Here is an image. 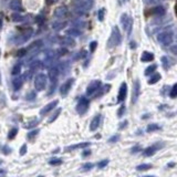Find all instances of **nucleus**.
Here are the masks:
<instances>
[{
  "mask_svg": "<svg viewBox=\"0 0 177 177\" xmlns=\"http://www.w3.org/2000/svg\"><path fill=\"white\" fill-rule=\"evenodd\" d=\"M12 20L15 21V22H22L24 20V17L19 15V13H13L12 15Z\"/></svg>",
  "mask_w": 177,
  "mask_h": 177,
  "instance_id": "obj_35",
  "label": "nucleus"
},
{
  "mask_svg": "<svg viewBox=\"0 0 177 177\" xmlns=\"http://www.w3.org/2000/svg\"><path fill=\"white\" fill-rule=\"evenodd\" d=\"M169 96H171V99H175L177 96V84H174L173 87H171V91L169 93Z\"/></svg>",
  "mask_w": 177,
  "mask_h": 177,
  "instance_id": "obj_41",
  "label": "nucleus"
},
{
  "mask_svg": "<svg viewBox=\"0 0 177 177\" xmlns=\"http://www.w3.org/2000/svg\"><path fill=\"white\" fill-rule=\"evenodd\" d=\"M68 35H71V37H78V35H81V32L79 31L78 29H69L67 31Z\"/></svg>",
  "mask_w": 177,
  "mask_h": 177,
  "instance_id": "obj_34",
  "label": "nucleus"
},
{
  "mask_svg": "<svg viewBox=\"0 0 177 177\" xmlns=\"http://www.w3.org/2000/svg\"><path fill=\"white\" fill-rule=\"evenodd\" d=\"M89 106H90L89 100H87L85 96H82V98H80V100H79L76 110L80 115H83V114L87 113V111L89 110Z\"/></svg>",
  "mask_w": 177,
  "mask_h": 177,
  "instance_id": "obj_6",
  "label": "nucleus"
},
{
  "mask_svg": "<svg viewBox=\"0 0 177 177\" xmlns=\"http://www.w3.org/2000/svg\"><path fill=\"white\" fill-rule=\"evenodd\" d=\"M1 164H2V160H0V165H1Z\"/></svg>",
  "mask_w": 177,
  "mask_h": 177,
  "instance_id": "obj_61",
  "label": "nucleus"
},
{
  "mask_svg": "<svg viewBox=\"0 0 177 177\" xmlns=\"http://www.w3.org/2000/svg\"><path fill=\"white\" fill-rule=\"evenodd\" d=\"M27 49H21V50H19L17 52V57H19V58H21V57H23L24 54H27Z\"/></svg>",
  "mask_w": 177,
  "mask_h": 177,
  "instance_id": "obj_51",
  "label": "nucleus"
},
{
  "mask_svg": "<svg viewBox=\"0 0 177 177\" xmlns=\"http://www.w3.org/2000/svg\"><path fill=\"white\" fill-rule=\"evenodd\" d=\"M122 41V35H121V32H120L119 28L117 27H113L112 29V33H111V37L109 39L108 42V46L109 48H113V46H119Z\"/></svg>",
  "mask_w": 177,
  "mask_h": 177,
  "instance_id": "obj_1",
  "label": "nucleus"
},
{
  "mask_svg": "<svg viewBox=\"0 0 177 177\" xmlns=\"http://www.w3.org/2000/svg\"><path fill=\"white\" fill-rule=\"evenodd\" d=\"M93 167H94V164H93V163H84V164H83V165H82V171H91V169L93 168Z\"/></svg>",
  "mask_w": 177,
  "mask_h": 177,
  "instance_id": "obj_32",
  "label": "nucleus"
},
{
  "mask_svg": "<svg viewBox=\"0 0 177 177\" xmlns=\"http://www.w3.org/2000/svg\"><path fill=\"white\" fill-rule=\"evenodd\" d=\"M10 9L15 10V11H21L22 10V3H21V0H12L10 5H9Z\"/></svg>",
  "mask_w": 177,
  "mask_h": 177,
  "instance_id": "obj_18",
  "label": "nucleus"
},
{
  "mask_svg": "<svg viewBox=\"0 0 177 177\" xmlns=\"http://www.w3.org/2000/svg\"><path fill=\"white\" fill-rule=\"evenodd\" d=\"M149 13H152V16L162 17V16H164L166 13V10L163 6H155L149 10Z\"/></svg>",
  "mask_w": 177,
  "mask_h": 177,
  "instance_id": "obj_16",
  "label": "nucleus"
},
{
  "mask_svg": "<svg viewBox=\"0 0 177 177\" xmlns=\"http://www.w3.org/2000/svg\"><path fill=\"white\" fill-rule=\"evenodd\" d=\"M0 152L2 153L3 155H9V154H11V147H9L8 145H2L1 147H0Z\"/></svg>",
  "mask_w": 177,
  "mask_h": 177,
  "instance_id": "obj_30",
  "label": "nucleus"
},
{
  "mask_svg": "<svg viewBox=\"0 0 177 177\" xmlns=\"http://www.w3.org/2000/svg\"><path fill=\"white\" fill-rule=\"evenodd\" d=\"M157 65L156 64H153V65H149V67L146 68L145 70V76H149V74H152V73L154 72L155 70H156Z\"/></svg>",
  "mask_w": 177,
  "mask_h": 177,
  "instance_id": "obj_37",
  "label": "nucleus"
},
{
  "mask_svg": "<svg viewBox=\"0 0 177 177\" xmlns=\"http://www.w3.org/2000/svg\"><path fill=\"white\" fill-rule=\"evenodd\" d=\"M123 1H128V0H123Z\"/></svg>",
  "mask_w": 177,
  "mask_h": 177,
  "instance_id": "obj_63",
  "label": "nucleus"
},
{
  "mask_svg": "<svg viewBox=\"0 0 177 177\" xmlns=\"http://www.w3.org/2000/svg\"><path fill=\"white\" fill-rule=\"evenodd\" d=\"M125 110H126L125 105L124 104L121 105V108H120L119 111H117V116H119V117H122V116L124 115V113H125Z\"/></svg>",
  "mask_w": 177,
  "mask_h": 177,
  "instance_id": "obj_44",
  "label": "nucleus"
},
{
  "mask_svg": "<svg viewBox=\"0 0 177 177\" xmlns=\"http://www.w3.org/2000/svg\"><path fill=\"white\" fill-rule=\"evenodd\" d=\"M142 177H156L154 175H146V176H142Z\"/></svg>",
  "mask_w": 177,
  "mask_h": 177,
  "instance_id": "obj_60",
  "label": "nucleus"
},
{
  "mask_svg": "<svg viewBox=\"0 0 177 177\" xmlns=\"http://www.w3.org/2000/svg\"><path fill=\"white\" fill-rule=\"evenodd\" d=\"M154 60V54L151 52H147V51H145V52H143L142 55H141V61L142 62H151Z\"/></svg>",
  "mask_w": 177,
  "mask_h": 177,
  "instance_id": "obj_20",
  "label": "nucleus"
},
{
  "mask_svg": "<svg viewBox=\"0 0 177 177\" xmlns=\"http://www.w3.org/2000/svg\"><path fill=\"white\" fill-rule=\"evenodd\" d=\"M104 12H105L104 9H100L99 15H98V18H99L100 21H103V19H104Z\"/></svg>",
  "mask_w": 177,
  "mask_h": 177,
  "instance_id": "obj_50",
  "label": "nucleus"
},
{
  "mask_svg": "<svg viewBox=\"0 0 177 177\" xmlns=\"http://www.w3.org/2000/svg\"><path fill=\"white\" fill-rule=\"evenodd\" d=\"M1 21H2V13H0V27H1Z\"/></svg>",
  "mask_w": 177,
  "mask_h": 177,
  "instance_id": "obj_57",
  "label": "nucleus"
},
{
  "mask_svg": "<svg viewBox=\"0 0 177 177\" xmlns=\"http://www.w3.org/2000/svg\"><path fill=\"white\" fill-rule=\"evenodd\" d=\"M39 132H40V131H39L38 128H37V130H32L31 132H29V133L27 134V139H28V141H30V142H32V141L35 138V136H37V135L39 134Z\"/></svg>",
  "mask_w": 177,
  "mask_h": 177,
  "instance_id": "obj_22",
  "label": "nucleus"
},
{
  "mask_svg": "<svg viewBox=\"0 0 177 177\" xmlns=\"http://www.w3.org/2000/svg\"><path fill=\"white\" fill-rule=\"evenodd\" d=\"M126 94H127V85L125 82H123L121 84V87H120V91H119V95H117V102L122 103V102L125 101L126 99Z\"/></svg>",
  "mask_w": 177,
  "mask_h": 177,
  "instance_id": "obj_11",
  "label": "nucleus"
},
{
  "mask_svg": "<svg viewBox=\"0 0 177 177\" xmlns=\"http://www.w3.org/2000/svg\"><path fill=\"white\" fill-rule=\"evenodd\" d=\"M100 87H101V81H100V80H94V81H92L87 87V96L93 95L94 93L100 90Z\"/></svg>",
  "mask_w": 177,
  "mask_h": 177,
  "instance_id": "obj_8",
  "label": "nucleus"
},
{
  "mask_svg": "<svg viewBox=\"0 0 177 177\" xmlns=\"http://www.w3.org/2000/svg\"><path fill=\"white\" fill-rule=\"evenodd\" d=\"M73 81H74L73 79H69V80H67V81L61 85V87H60V93H61V95L63 96V98L68 95V93H69L70 89H71V87H72L73 84Z\"/></svg>",
  "mask_w": 177,
  "mask_h": 177,
  "instance_id": "obj_10",
  "label": "nucleus"
},
{
  "mask_svg": "<svg viewBox=\"0 0 177 177\" xmlns=\"http://www.w3.org/2000/svg\"><path fill=\"white\" fill-rule=\"evenodd\" d=\"M38 177H44V176H42V175H40V176H38Z\"/></svg>",
  "mask_w": 177,
  "mask_h": 177,
  "instance_id": "obj_62",
  "label": "nucleus"
},
{
  "mask_svg": "<svg viewBox=\"0 0 177 177\" xmlns=\"http://www.w3.org/2000/svg\"><path fill=\"white\" fill-rule=\"evenodd\" d=\"M87 55V52L85 51V50H82L81 52H79L78 54L74 57V60H80V59H85Z\"/></svg>",
  "mask_w": 177,
  "mask_h": 177,
  "instance_id": "obj_38",
  "label": "nucleus"
},
{
  "mask_svg": "<svg viewBox=\"0 0 177 177\" xmlns=\"http://www.w3.org/2000/svg\"><path fill=\"white\" fill-rule=\"evenodd\" d=\"M121 24L124 31L126 32V35H130L132 32V28H133V19L128 17L127 13H123L121 16Z\"/></svg>",
  "mask_w": 177,
  "mask_h": 177,
  "instance_id": "obj_3",
  "label": "nucleus"
},
{
  "mask_svg": "<svg viewBox=\"0 0 177 177\" xmlns=\"http://www.w3.org/2000/svg\"><path fill=\"white\" fill-rule=\"evenodd\" d=\"M109 163H110V160H109L108 158H106V160H102L96 164V166H98V168L99 169H103L109 165Z\"/></svg>",
  "mask_w": 177,
  "mask_h": 177,
  "instance_id": "obj_31",
  "label": "nucleus"
},
{
  "mask_svg": "<svg viewBox=\"0 0 177 177\" xmlns=\"http://www.w3.org/2000/svg\"><path fill=\"white\" fill-rule=\"evenodd\" d=\"M153 168V165L152 164H141V165L136 166V171H148V169Z\"/></svg>",
  "mask_w": 177,
  "mask_h": 177,
  "instance_id": "obj_23",
  "label": "nucleus"
},
{
  "mask_svg": "<svg viewBox=\"0 0 177 177\" xmlns=\"http://www.w3.org/2000/svg\"><path fill=\"white\" fill-rule=\"evenodd\" d=\"M165 146V144L162 142H157L155 143V144H153L152 146H148V147H146L144 151H143V156L144 157H151L153 156V155H155L157 153V151H160V149H162L163 147Z\"/></svg>",
  "mask_w": 177,
  "mask_h": 177,
  "instance_id": "obj_4",
  "label": "nucleus"
},
{
  "mask_svg": "<svg viewBox=\"0 0 177 177\" xmlns=\"http://www.w3.org/2000/svg\"><path fill=\"white\" fill-rule=\"evenodd\" d=\"M67 52H68V50L65 49V48H60V49L57 50V55H58V57H60V55H64Z\"/></svg>",
  "mask_w": 177,
  "mask_h": 177,
  "instance_id": "obj_45",
  "label": "nucleus"
},
{
  "mask_svg": "<svg viewBox=\"0 0 177 177\" xmlns=\"http://www.w3.org/2000/svg\"><path fill=\"white\" fill-rule=\"evenodd\" d=\"M157 40L163 46H169L174 41V33L173 32H160L157 35Z\"/></svg>",
  "mask_w": 177,
  "mask_h": 177,
  "instance_id": "obj_5",
  "label": "nucleus"
},
{
  "mask_svg": "<svg viewBox=\"0 0 177 177\" xmlns=\"http://www.w3.org/2000/svg\"><path fill=\"white\" fill-rule=\"evenodd\" d=\"M41 68V62L39 61V60H35V61H33L31 63V65H30V73L35 72V70H38Z\"/></svg>",
  "mask_w": 177,
  "mask_h": 177,
  "instance_id": "obj_24",
  "label": "nucleus"
},
{
  "mask_svg": "<svg viewBox=\"0 0 177 177\" xmlns=\"http://www.w3.org/2000/svg\"><path fill=\"white\" fill-rule=\"evenodd\" d=\"M174 166H175V163H169V164H167V167H168V168L169 167H174Z\"/></svg>",
  "mask_w": 177,
  "mask_h": 177,
  "instance_id": "obj_56",
  "label": "nucleus"
},
{
  "mask_svg": "<svg viewBox=\"0 0 177 177\" xmlns=\"http://www.w3.org/2000/svg\"><path fill=\"white\" fill-rule=\"evenodd\" d=\"M101 119H102L101 114H98V115H95L93 117V120L91 121V124H90V130L92 132L96 131V130L99 128L100 123H101Z\"/></svg>",
  "mask_w": 177,
  "mask_h": 177,
  "instance_id": "obj_15",
  "label": "nucleus"
},
{
  "mask_svg": "<svg viewBox=\"0 0 177 177\" xmlns=\"http://www.w3.org/2000/svg\"><path fill=\"white\" fill-rule=\"evenodd\" d=\"M162 63H163V65H164V68H165V69H168V68L171 67V65L174 63V62L171 61V60H169V58H167V57H163V58H162Z\"/></svg>",
  "mask_w": 177,
  "mask_h": 177,
  "instance_id": "obj_28",
  "label": "nucleus"
},
{
  "mask_svg": "<svg viewBox=\"0 0 177 177\" xmlns=\"http://www.w3.org/2000/svg\"><path fill=\"white\" fill-rule=\"evenodd\" d=\"M139 94H141V85H139L138 80H135L133 83V91H132V99L131 102L132 104H135L139 98Z\"/></svg>",
  "mask_w": 177,
  "mask_h": 177,
  "instance_id": "obj_9",
  "label": "nucleus"
},
{
  "mask_svg": "<svg viewBox=\"0 0 177 177\" xmlns=\"http://www.w3.org/2000/svg\"><path fill=\"white\" fill-rule=\"evenodd\" d=\"M91 155V151L90 149H84V151L82 152V157H87Z\"/></svg>",
  "mask_w": 177,
  "mask_h": 177,
  "instance_id": "obj_53",
  "label": "nucleus"
},
{
  "mask_svg": "<svg viewBox=\"0 0 177 177\" xmlns=\"http://www.w3.org/2000/svg\"><path fill=\"white\" fill-rule=\"evenodd\" d=\"M0 82H1V80H0Z\"/></svg>",
  "mask_w": 177,
  "mask_h": 177,
  "instance_id": "obj_64",
  "label": "nucleus"
},
{
  "mask_svg": "<svg viewBox=\"0 0 177 177\" xmlns=\"http://www.w3.org/2000/svg\"><path fill=\"white\" fill-rule=\"evenodd\" d=\"M67 26V22H53L52 23V29L53 30H61L64 27Z\"/></svg>",
  "mask_w": 177,
  "mask_h": 177,
  "instance_id": "obj_29",
  "label": "nucleus"
},
{
  "mask_svg": "<svg viewBox=\"0 0 177 177\" xmlns=\"http://www.w3.org/2000/svg\"><path fill=\"white\" fill-rule=\"evenodd\" d=\"M139 151H142V147H141L139 145H135L134 147H132L131 153L132 154H136V153H138Z\"/></svg>",
  "mask_w": 177,
  "mask_h": 177,
  "instance_id": "obj_47",
  "label": "nucleus"
},
{
  "mask_svg": "<svg viewBox=\"0 0 177 177\" xmlns=\"http://www.w3.org/2000/svg\"><path fill=\"white\" fill-rule=\"evenodd\" d=\"M46 81H48V76L44 73H39L35 78V87L37 91H43L46 87Z\"/></svg>",
  "mask_w": 177,
  "mask_h": 177,
  "instance_id": "obj_2",
  "label": "nucleus"
},
{
  "mask_svg": "<svg viewBox=\"0 0 177 177\" xmlns=\"http://www.w3.org/2000/svg\"><path fill=\"white\" fill-rule=\"evenodd\" d=\"M42 46V41L41 40H37L35 42H33L32 44H30L29 48L27 49V51H32V50H38L40 46Z\"/></svg>",
  "mask_w": 177,
  "mask_h": 177,
  "instance_id": "obj_21",
  "label": "nucleus"
},
{
  "mask_svg": "<svg viewBox=\"0 0 177 177\" xmlns=\"http://www.w3.org/2000/svg\"><path fill=\"white\" fill-rule=\"evenodd\" d=\"M42 20H43V17H42V16H38V17L35 18V21H37V22H38L39 24H40V23L42 22Z\"/></svg>",
  "mask_w": 177,
  "mask_h": 177,
  "instance_id": "obj_55",
  "label": "nucleus"
},
{
  "mask_svg": "<svg viewBox=\"0 0 177 177\" xmlns=\"http://www.w3.org/2000/svg\"><path fill=\"white\" fill-rule=\"evenodd\" d=\"M61 111H62V109H58V110L55 111L54 112V114H53L51 117L49 119V123H52V122H54L55 120L58 119V116L60 115V113H61Z\"/></svg>",
  "mask_w": 177,
  "mask_h": 177,
  "instance_id": "obj_36",
  "label": "nucleus"
},
{
  "mask_svg": "<svg viewBox=\"0 0 177 177\" xmlns=\"http://www.w3.org/2000/svg\"><path fill=\"white\" fill-rule=\"evenodd\" d=\"M126 125H127V121H124V122L121 123V125H120V130H123L124 127H126Z\"/></svg>",
  "mask_w": 177,
  "mask_h": 177,
  "instance_id": "obj_54",
  "label": "nucleus"
},
{
  "mask_svg": "<svg viewBox=\"0 0 177 177\" xmlns=\"http://www.w3.org/2000/svg\"><path fill=\"white\" fill-rule=\"evenodd\" d=\"M57 82L58 81L51 82V85H50V90H49V92H48V95H51V94H52V93L55 91V87H57Z\"/></svg>",
  "mask_w": 177,
  "mask_h": 177,
  "instance_id": "obj_43",
  "label": "nucleus"
},
{
  "mask_svg": "<svg viewBox=\"0 0 177 177\" xmlns=\"http://www.w3.org/2000/svg\"><path fill=\"white\" fill-rule=\"evenodd\" d=\"M58 103H59V101L58 100H54V101H52V102H50V103H48V104L44 106V108H42L41 109V111H40V114L41 115H46V114H48L49 112H51V111L53 110V109L58 105Z\"/></svg>",
  "mask_w": 177,
  "mask_h": 177,
  "instance_id": "obj_12",
  "label": "nucleus"
},
{
  "mask_svg": "<svg viewBox=\"0 0 177 177\" xmlns=\"http://www.w3.org/2000/svg\"><path fill=\"white\" fill-rule=\"evenodd\" d=\"M32 32H33V30H32L31 28H29L28 30L23 31L22 33L18 35L17 37L15 38V43L16 44H23L24 42H27V41L31 38Z\"/></svg>",
  "mask_w": 177,
  "mask_h": 177,
  "instance_id": "obj_7",
  "label": "nucleus"
},
{
  "mask_svg": "<svg viewBox=\"0 0 177 177\" xmlns=\"http://www.w3.org/2000/svg\"><path fill=\"white\" fill-rule=\"evenodd\" d=\"M90 145H91L90 142L79 143V144H74V145L67 146V147L64 148V151L65 152H71V151H74V149H79V148H87Z\"/></svg>",
  "mask_w": 177,
  "mask_h": 177,
  "instance_id": "obj_14",
  "label": "nucleus"
},
{
  "mask_svg": "<svg viewBox=\"0 0 177 177\" xmlns=\"http://www.w3.org/2000/svg\"><path fill=\"white\" fill-rule=\"evenodd\" d=\"M27 151H28V147H27V144H23V145L21 146V148H20V155H21V156H23V155H26Z\"/></svg>",
  "mask_w": 177,
  "mask_h": 177,
  "instance_id": "obj_49",
  "label": "nucleus"
},
{
  "mask_svg": "<svg viewBox=\"0 0 177 177\" xmlns=\"http://www.w3.org/2000/svg\"><path fill=\"white\" fill-rule=\"evenodd\" d=\"M160 80V73H156L154 76H152L151 79L148 80V84H155V83H157Z\"/></svg>",
  "mask_w": 177,
  "mask_h": 177,
  "instance_id": "obj_27",
  "label": "nucleus"
},
{
  "mask_svg": "<svg viewBox=\"0 0 177 177\" xmlns=\"http://www.w3.org/2000/svg\"><path fill=\"white\" fill-rule=\"evenodd\" d=\"M35 96H37V94H35V91H31V92H29L26 95V100L27 101H32V100L35 99Z\"/></svg>",
  "mask_w": 177,
  "mask_h": 177,
  "instance_id": "obj_42",
  "label": "nucleus"
},
{
  "mask_svg": "<svg viewBox=\"0 0 177 177\" xmlns=\"http://www.w3.org/2000/svg\"><path fill=\"white\" fill-rule=\"evenodd\" d=\"M22 83H23V78H22V76H17V78L13 79V81H12L13 90H15V91L20 90L21 87H22Z\"/></svg>",
  "mask_w": 177,
  "mask_h": 177,
  "instance_id": "obj_19",
  "label": "nucleus"
},
{
  "mask_svg": "<svg viewBox=\"0 0 177 177\" xmlns=\"http://www.w3.org/2000/svg\"><path fill=\"white\" fill-rule=\"evenodd\" d=\"M131 46H132V48H135V46H136V44L134 43V42H131Z\"/></svg>",
  "mask_w": 177,
  "mask_h": 177,
  "instance_id": "obj_59",
  "label": "nucleus"
},
{
  "mask_svg": "<svg viewBox=\"0 0 177 177\" xmlns=\"http://www.w3.org/2000/svg\"><path fill=\"white\" fill-rule=\"evenodd\" d=\"M119 139H120V135L119 134H116V135H113L112 137L109 138V143H116Z\"/></svg>",
  "mask_w": 177,
  "mask_h": 177,
  "instance_id": "obj_46",
  "label": "nucleus"
},
{
  "mask_svg": "<svg viewBox=\"0 0 177 177\" xmlns=\"http://www.w3.org/2000/svg\"><path fill=\"white\" fill-rule=\"evenodd\" d=\"M58 76H59V68L57 67H50L49 70V80L51 82L58 81Z\"/></svg>",
  "mask_w": 177,
  "mask_h": 177,
  "instance_id": "obj_17",
  "label": "nucleus"
},
{
  "mask_svg": "<svg viewBox=\"0 0 177 177\" xmlns=\"http://www.w3.org/2000/svg\"><path fill=\"white\" fill-rule=\"evenodd\" d=\"M63 43L64 44H68V46H74V41L72 40V39H64V41H63Z\"/></svg>",
  "mask_w": 177,
  "mask_h": 177,
  "instance_id": "obj_52",
  "label": "nucleus"
},
{
  "mask_svg": "<svg viewBox=\"0 0 177 177\" xmlns=\"http://www.w3.org/2000/svg\"><path fill=\"white\" fill-rule=\"evenodd\" d=\"M67 15H68V8L65 6H60L58 8H55L54 12H53V16L55 18H59V19H62Z\"/></svg>",
  "mask_w": 177,
  "mask_h": 177,
  "instance_id": "obj_13",
  "label": "nucleus"
},
{
  "mask_svg": "<svg viewBox=\"0 0 177 177\" xmlns=\"http://www.w3.org/2000/svg\"><path fill=\"white\" fill-rule=\"evenodd\" d=\"M20 71H21V65L20 64H16L15 67H13V69H12V74H13V76H19Z\"/></svg>",
  "mask_w": 177,
  "mask_h": 177,
  "instance_id": "obj_40",
  "label": "nucleus"
},
{
  "mask_svg": "<svg viewBox=\"0 0 177 177\" xmlns=\"http://www.w3.org/2000/svg\"><path fill=\"white\" fill-rule=\"evenodd\" d=\"M160 126L158 124H149L147 126V128H146V132L147 133H152V132H155V131H160Z\"/></svg>",
  "mask_w": 177,
  "mask_h": 177,
  "instance_id": "obj_25",
  "label": "nucleus"
},
{
  "mask_svg": "<svg viewBox=\"0 0 177 177\" xmlns=\"http://www.w3.org/2000/svg\"><path fill=\"white\" fill-rule=\"evenodd\" d=\"M96 46H98V42L96 41H92L90 43V51L91 52H94L96 49Z\"/></svg>",
  "mask_w": 177,
  "mask_h": 177,
  "instance_id": "obj_48",
  "label": "nucleus"
},
{
  "mask_svg": "<svg viewBox=\"0 0 177 177\" xmlns=\"http://www.w3.org/2000/svg\"><path fill=\"white\" fill-rule=\"evenodd\" d=\"M38 123H39V120H33V121H31L30 123H28V124H26L24 125V127L26 128H32V127H35L37 125H38Z\"/></svg>",
  "mask_w": 177,
  "mask_h": 177,
  "instance_id": "obj_39",
  "label": "nucleus"
},
{
  "mask_svg": "<svg viewBox=\"0 0 177 177\" xmlns=\"http://www.w3.org/2000/svg\"><path fill=\"white\" fill-rule=\"evenodd\" d=\"M0 174H6V171L5 169H0Z\"/></svg>",
  "mask_w": 177,
  "mask_h": 177,
  "instance_id": "obj_58",
  "label": "nucleus"
},
{
  "mask_svg": "<svg viewBox=\"0 0 177 177\" xmlns=\"http://www.w3.org/2000/svg\"><path fill=\"white\" fill-rule=\"evenodd\" d=\"M49 164L51 166H59L62 164V158H59V157H52L51 160H49Z\"/></svg>",
  "mask_w": 177,
  "mask_h": 177,
  "instance_id": "obj_26",
  "label": "nucleus"
},
{
  "mask_svg": "<svg viewBox=\"0 0 177 177\" xmlns=\"http://www.w3.org/2000/svg\"><path fill=\"white\" fill-rule=\"evenodd\" d=\"M17 134H18V128L17 127L11 128V130L9 131V133H8V139H13Z\"/></svg>",
  "mask_w": 177,
  "mask_h": 177,
  "instance_id": "obj_33",
  "label": "nucleus"
}]
</instances>
